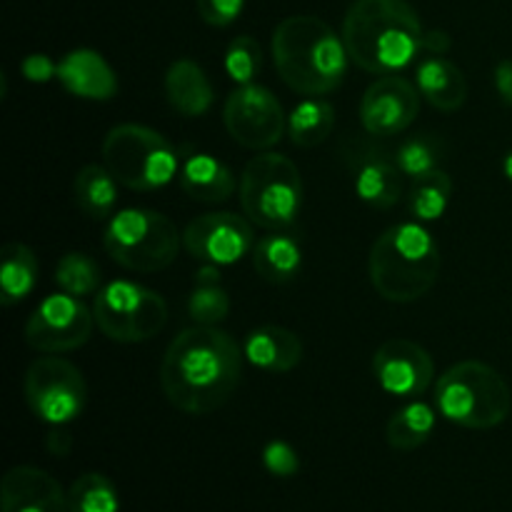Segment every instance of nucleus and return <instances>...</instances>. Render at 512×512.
Segmentation results:
<instances>
[{"instance_id":"obj_1","label":"nucleus","mask_w":512,"mask_h":512,"mask_svg":"<svg viewBox=\"0 0 512 512\" xmlns=\"http://www.w3.org/2000/svg\"><path fill=\"white\" fill-rule=\"evenodd\" d=\"M240 345L223 330L195 325L175 335L160 365V385L173 408L210 415L223 408L243 375Z\"/></svg>"},{"instance_id":"obj_2","label":"nucleus","mask_w":512,"mask_h":512,"mask_svg":"<svg viewBox=\"0 0 512 512\" xmlns=\"http://www.w3.org/2000/svg\"><path fill=\"white\" fill-rule=\"evenodd\" d=\"M343 40L365 73L395 75L418 58L425 30L408 0H355L345 13Z\"/></svg>"},{"instance_id":"obj_3","label":"nucleus","mask_w":512,"mask_h":512,"mask_svg":"<svg viewBox=\"0 0 512 512\" xmlns=\"http://www.w3.org/2000/svg\"><path fill=\"white\" fill-rule=\"evenodd\" d=\"M273 60L295 93L328 95L343 85L350 55L325 20L290 15L273 33Z\"/></svg>"},{"instance_id":"obj_4","label":"nucleus","mask_w":512,"mask_h":512,"mask_svg":"<svg viewBox=\"0 0 512 512\" xmlns=\"http://www.w3.org/2000/svg\"><path fill=\"white\" fill-rule=\"evenodd\" d=\"M440 263V248L430 230L420 223H400L373 243L370 283L388 303H413L433 290Z\"/></svg>"},{"instance_id":"obj_5","label":"nucleus","mask_w":512,"mask_h":512,"mask_svg":"<svg viewBox=\"0 0 512 512\" xmlns=\"http://www.w3.org/2000/svg\"><path fill=\"white\" fill-rule=\"evenodd\" d=\"M435 405L445 420L460 428L490 430L508 420L512 395L498 370L480 360H463L440 375Z\"/></svg>"},{"instance_id":"obj_6","label":"nucleus","mask_w":512,"mask_h":512,"mask_svg":"<svg viewBox=\"0 0 512 512\" xmlns=\"http://www.w3.org/2000/svg\"><path fill=\"white\" fill-rule=\"evenodd\" d=\"M103 163L135 193L160 190L178 175L180 160L168 138L138 123L115 125L103 140Z\"/></svg>"},{"instance_id":"obj_7","label":"nucleus","mask_w":512,"mask_h":512,"mask_svg":"<svg viewBox=\"0 0 512 512\" xmlns=\"http://www.w3.org/2000/svg\"><path fill=\"white\" fill-rule=\"evenodd\" d=\"M240 205L248 220L268 230L288 228L303 208L298 165L280 153L255 155L240 180Z\"/></svg>"},{"instance_id":"obj_8","label":"nucleus","mask_w":512,"mask_h":512,"mask_svg":"<svg viewBox=\"0 0 512 512\" xmlns=\"http://www.w3.org/2000/svg\"><path fill=\"white\" fill-rule=\"evenodd\" d=\"M105 253L135 273L165 270L180 250V235L173 220L145 208L120 210L105 225Z\"/></svg>"},{"instance_id":"obj_9","label":"nucleus","mask_w":512,"mask_h":512,"mask_svg":"<svg viewBox=\"0 0 512 512\" xmlns=\"http://www.w3.org/2000/svg\"><path fill=\"white\" fill-rule=\"evenodd\" d=\"M95 325L115 343H145L168 323L163 295L133 280H113L95 293Z\"/></svg>"},{"instance_id":"obj_10","label":"nucleus","mask_w":512,"mask_h":512,"mask_svg":"<svg viewBox=\"0 0 512 512\" xmlns=\"http://www.w3.org/2000/svg\"><path fill=\"white\" fill-rule=\"evenodd\" d=\"M25 400L43 423L60 428L85 410L88 385L73 363L48 355L35 360L25 373Z\"/></svg>"},{"instance_id":"obj_11","label":"nucleus","mask_w":512,"mask_h":512,"mask_svg":"<svg viewBox=\"0 0 512 512\" xmlns=\"http://www.w3.org/2000/svg\"><path fill=\"white\" fill-rule=\"evenodd\" d=\"M95 315L83 298L75 295H48L30 315L25 325V343L45 355L68 353L90 340Z\"/></svg>"},{"instance_id":"obj_12","label":"nucleus","mask_w":512,"mask_h":512,"mask_svg":"<svg viewBox=\"0 0 512 512\" xmlns=\"http://www.w3.org/2000/svg\"><path fill=\"white\" fill-rule=\"evenodd\" d=\"M223 120L235 143L250 150L273 148L285 133L283 105L273 90L258 83L240 85L228 95Z\"/></svg>"},{"instance_id":"obj_13","label":"nucleus","mask_w":512,"mask_h":512,"mask_svg":"<svg viewBox=\"0 0 512 512\" xmlns=\"http://www.w3.org/2000/svg\"><path fill=\"white\" fill-rule=\"evenodd\" d=\"M253 228L235 213H208L190 220L183 230V245L193 258L213 265H233L250 253Z\"/></svg>"},{"instance_id":"obj_14","label":"nucleus","mask_w":512,"mask_h":512,"mask_svg":"<svg viewBox=\"0 0 512 512\" xmlns=\"http://www.w3.org/2000/svg\"><path fill=\"white\" fill-rule=\"evenodd\" d=\"M373 375L380 388L395 398H418L435 378L428 350L408 338H390L375 350Z\"/></svg>"},{"instance_id":"obj_15","label":"nucleus","mask_w":512,"mask_h":512,"mask_svg":"<svg viewBox=\"0 0 512 512\" xmlns=\"http://www.w3.org/2000/svg\"><path fill=\"white\" fill-rule=\"evenodd\" d=\"M420 113V90L400 75L375 80L360 103V123L370 135L388 138L408 130Z\"/></svg>"},{"instance_id":"obj_16","label":"nucleus","mask_w":512,"mask_h":512,"mask_svg":"<svg viewBox=\"0 0 512 512\" xmlns=\"http://www.w3.org/2000/svg\"><path fill=\"white\" fill-rule=\"evenodd\" d=\"M3 512H70L68 493L58 480L33 465L8 470L0 488Z\"/></svg>"},{"instance_id":"obj_17","label":"nucleus","mask_w":512,"mask_h":512,"mask_svg":"<svg viewBox=\"0 0 512 512\" xmlns=\"http://www.w3.org/2000/svg\"><path fill=\"white\" fill-rule=\"evenodd\" d=\"M58 80L68 93L85 100H110L118 93V78L95 50L80 48L58 63Z\"/></svg>"},{"instance_id":"obj_18","label":"nucleus","mask_w":512,"mask_h":512,"mask_svg":"<svg viewBox=\"0 0 512 512\" xmlns=\"http://www.w3.org/2000/svg\"><path fill=\"white\" fill-rule=\"evenodd\" d=\"M415 85H418L420 95L443 113H455L468 100V80H465L463 70L445 60L443 55H430V58L420 60L418 70H415Z\"/></svg>"},{"instance_id":"obj_19","label":"nucleus","mask_w":512,"mask_h":512,"mask_svg":"<svg viewBox=\"0 0 512 512\" xmlns=\"http://www.w3.org/2000/svg\"><path fill=\"white\" fill-rule=\"evenodd\" d=\"M243 353L255 368L268 373H290L303 360V343L298 335L280 325H263L245 338Z\"/></svg>"},{"instance_id":"obj_20","label":"nucleus","mask_w":512,"mask_h":512,"mask_svg":"<svg viewBox=\"0 0 512 512\" xmlns=\"http://www.w3.org/2000/svg\"><path fill=\"white\" fill-rule=\"evenodd\" d=\"M355 193L375 210H390L403 195V173L398 163L378 153H360L353 165Z\"/></svg>"},{"instance_id":"obj_21","label":"nucleus","mask_w":512,"mask_h":512,"mask_svg":"<svg viewBox=\"0 0 512 512\" xmlns=\"http://www.w3.org/2000/svg\"><path fill=\"white\" fill-rule=\"evenodd\" d=\"M165 98L175 113L200 118L213 108V85L195 60H175L165 73Z\"/></svg>"},{"instance_id":"obj_22","label":"nucleus","mask_w":512,"mask_h":512,"mask_svg":"<svg viewBox=\"0 0 512 512\" xmlns=\"http://www.w3.org/2000/svg\"><path fill=\"white\" fill-rule=\"evenodd\" d=\"M180 188L198 203H225L235 193V175L213 155L193 153L180 163Z\"/></svg>"},{"instance_id":"obj_23","label":"nucleus","mask_w":512,"mask_h":512,"mask_svg":"<svg viewBox=\"0 0 512 512\" xmlns=\"http://www.w3.org/2000/svg\"><path fill=\"white\" fill-rule=\"evenodd\" d=\"M40 265L33 250L23 243H8L0 260V303L13 308L38 285Z\"/></svg>"},{"instance_id":"obj_24","label":"nucleus","mask_w":512,"mask_h":512,"mask_svg":"<svg viewBox=\"0 0 512 512\" xmlns=\"http://www.w3.org/2000/svg\"><path fill=\"white\" fill-rule=\"evenodd\" d=\"M255 273L270 285H285L298 278L303 268V250L288 235H268L253 248Z\"/></svg>"},{"instance_id":"obj_25","label":"nucleus","mask_w":512,"mask_h":512,"mask_svg":"<svg viewBox=\"0 0 512 512\" xmlns=\"http://www.w3.org/2000/svg\"><path fill=\"white\" fill-rule=\"evenodd\" d=\"M73 195L90 220H105L118 203V180L103 165H85L73 180Z\"/></svg>"},{"instance_id":"obj_26","label":"nucleus","mask_w":512,"mask_h":512,"mask_svg":"<svg viewBox=\"0 0 512 512\" xmlns=\"http://www.w3.org/2000/svg\"><path fill=\"white\" fill-rule=\"evenodd\" d=\"M435 423H438V415L423 400H413V403L403 405L393 418L388 420V428H385V438L393 450L400 453H410V450H418L420 445H425L433 435Z\"/></svg>"},{"instance_id":"obj_27","label":"nucleus","mask_w":512,"mask_h":512,"mask_svg":"<svg viewBox=\"0 0 512 512\" xmlns=\"http://www.w3.org/2000/svg\"><path fill=\"white\" fill-rule=\"evenodd\" d=\"M335 128V108L328 100L310 98L295 105L293 115L288 120L290 140L298 148H315L325 143Z\"/></svg>"},{"instance_id":"obj_28","label":"nucleus","mask_w":512,"mask_h":512,"mask_svg":"<svg viewBox=\"0 0 512 512\" xmlns=\"http://www.w3.org/2000/svg\"><path fill=\"white\" fill-rule=\"evenodd\" d=\"M70 512H118L120 495L115 485L100 473H85L68 490Z\"/></svg>"},{"instance_id":"obj_29","label":"nucleus","mask_w":512,"mask_h":512,"mask_svg":"<svg viewBox=\"0 0 512 512\" xmlns=\"http://www.w3.org/2000/svg\"><path fill=\"white\" fill-rule=\"evenodd\" d=\"M450 195H453V180L443 170L433 173L430 178L413 180V188H410L408 195L410 213L418 220L443 218V213L448 210Z\"/></svg>"},{"instance_id":"obj_30","label":"nucleus","mask_w":512,"mask_h":512,"mask_svg":"<svg viewBox=\"0 0 512 512\" xmlns=\"http://www.w3.org/2000/svg\"><path fill=\"white\" fill-rule=\"evenodd\" d=\"M55 283L63 293L83 298V295H95L103 283L98 263L83 253H68L58 260L55 268Z\"/></svg>"},{"instance_id":"obj_31","label":"nucleus","mask_w":512,"mask_h":512,"mask_svg":"<svg viewBox=\"0 0 512 512\" xmlns=\"http://www.w3.org/2000/svg\"><path fill=\"white\" fill-rule=\"evenodd\" d=\"M440 148L435 140L430 138H410L395 153V163H398L400 173L408 175L410 180L430 178L440 170Z\"/></svg>"},{"instance_id":"obj_32","label":"nucleus","mask_w":512,"mask_h":512,"mask_svg":"<svg viewBox=\"0 0 512 512\" xmlns=\"http://www.w3.org/2000/svg\"><path fill=\"white\" fill-rule=\"evenodd\" d=\"M225 70L240 85H250L263 70V50L250 35H240L225 50Z\"/></svg>"},{"instance_id":"obj_33","label":"nucleus","mask_w":512,"mask_h":512,"mask_svg":"<svg viewBox=\"0 0 512 512\" xmlns=\"http://www.w3.org/2000/svg\"><path fill=\"white\" fill-rule=\"evenodd\" d=\"M230 298L220 285H198L190 293L188 315L195 325H208L213 328L215 323L228 318Z\"/></svg>"},{"instance_id":"obj_34","label":"nucleus","mask_w":512,"mask_h":512,"mask_svg":"<svg viewBox=\"0 0 512 512\" xmlns=\"http://www.w3.org/2000/svg\"><path fill=\"white\" fill-rule=\"evenodd\" d=\"M263 465L275 478H290L300 470V458L293 445L283 443V440H273V443L265 445Z\"/></svg>"},{"instance_id":"obj_35","label":"nucleus","mask_w":512,"mask_h":512,"mask_svg":"<svg viewBox=\"0 0 512 512\" xmlns=\"http://www.w3.org/2000/svg\"><path fill=\"white\" fill-rule=\"evenodd\" d=\"M198 15L205 25L213 28H228L243 13L245 0H195Z\"/></svg>"},{"instance_id":"obj_36","label":"nucleus","mask_w":512,"mask_h":512,"mask_svg":"<svg viewBox=\"0 0 512 512\" xmlns=\"http://www.w3.org/2000/svg\"><path fill=\"white\" fill-rule=\"evenodd\" d=\"M20 70H23L25 78L33 80V83H45V80H50L53 75H58V63H53L48 55H28V58L23 60V65H20Z\"/></svg>"},{"instance_id":"obj_37","label":"nucleus","mask_w":512,"mask_h":512,"mask_svg":"<svg viewBox=\"0 0 512 512\" xmlns=\"http://www.w3.org/2000/svg\"><path fill=\"white\" fill-rule=\"evenodd\" d=\"M493 83L498 95L503 98V103L512 108V60H503V63L495 65Z\"/></svg>"},{"instance_id":"obj_38","label":"nucleus","mask_w":512,"mask_h":512,"mask_svg":"<svg viewBox=\"0 0 512 512\" xmlns=\"http://www.w3.org/2000/svg\"><path fill=\"white\" fill-rule=\"evenodd\" d=\"M425 50H430L433 55H445L450 50V38L445 33H425V43H423Z\"/></svg>"},{"instance_id":"obj_39","label":"nucleus","mask_w":512,"mask_h":512,"mask_svg":"<svg viewBox=\"0 0 512 512\" xmlns=\"http://www.w3.org/2000/svg\"><path fill=\"white\" fill-rule=\"evenodd\" d=\"M48 450L53 455H68L70 450V435L65 430H53L48 435Z\"/></svg>"},{"instance_id":"obj_40","label":"nucleus","mask_w":512,"mask_h":512,"mask_svg":"<svg viewBox=\"0 0 512 512\" xmlns=\"http://www.w3.org/2000/svg\"><path fill=\"white\" fill-rule=\"evenodd\" d=\"M195 283L198 285H220V265L205 263L203 268L195 273Z\"/></svg>"},{"instance_id":"obj_41","label":"nucleus","mask_w":512,"mask_h":512,"mask_svg":"<svg viewBox=\"0 0 512 512\" xmlns=\"http://www.w3.org/2000/svg\"><path fill=\"white\" fill-rule=\"evenodd\" d=\"M503 170H505V175H508V180L512 183V150L508 155H505V160H503Z\"/></svg>"}]
</instances>
